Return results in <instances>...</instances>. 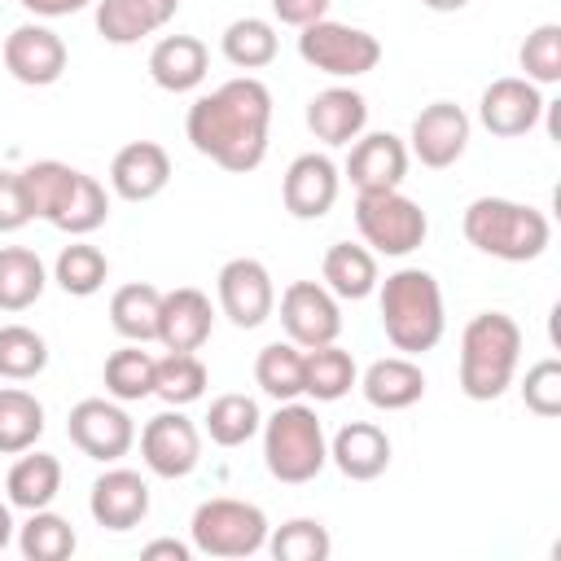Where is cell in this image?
<instances>
[{
    "label": "cell",
    "mask_w": 561,
    "mask_h": 561,
    "mask_svg": "<svg viewBox=\"0 0 561 561\" xmlns=\"http://www.w3.org/2000/svg\"><path fill=\"white\" fill-rule=\"evenodd\" d=\"M210 70V48L197 35H162L149 53V79L162 92H193Z\"/></svg>",
    "instance_id": "25"
},
{
    "label": "cell",
    "mask_w": 561,
    "mask_h": 561,
    "mask_svg": "<svg viewBox=\"0 0 561 561\" xmlns=\"http://www.w3.org/2000/svg\"><path fill=\"white\" fill-rule=\"evenodd\" d=\"M44 434V403L31 390L0 386V456H22Z\"/></svg>",
    "instance_id": "32"
},
{
    "label": "cell",
    "mask_w": 561,
    "mask_h": 561,
    "mask_svg": "<svg viewBox=\"0 0 561 561\" xmlns=\"http://www.w3.org/2000/svg\"><path fill=\"white\" fill-rule=\"evenodd\" d=\"M522 79H530V83H557L561 79V26L557 22H543V26H535L530 35H526V44H522Z\"/></svg>",
    "instance_id": "42"
},
{
    "label": "cell",
    "mask_w": 561,
    "mask_h": 561,
    "mask_svg": "<svg viewBox=\"0 0 561 561\" xmlns=\"http://www.w3.org/2000/svg\"><path fill=\"white\" fill-rule=\"evenodd\" d=\"M522 403L535 416H561V364L557 359H539V364L526 368Z\"/></svg>",
    "instance_id": "43"
},
{
    "label": "cell",
    "mask_w": 561,
    "mask_h": 561,
    "mask_svg": "<svg viewBox=\"0 0 561 561\" xmlns=\"http://www.w3.org/2000/svg\"><path fill=\"white\" fill-rule=\"evenodd\" d=\"M259 425H263V412L250 394H219L206 408V434L215 447H241L259 434Z\"/></svg>",
    "instance_id": "37"
},
{
    "label": "cell",
    "mask_w": 561,
    "mask_h": 561,
    "mask_svg": "<svg viewBox=\"0 0 561 561\" xmlns=\"http://www.w3.org/2000/svg\"><path fill=\"white\" fill-rule=\"evenodd\" d=\"M267 552L276 561H324L333 552V539L324 530V522L316 517H294L280 530H267Z\"/></svg>",
    "instance_id": "41"
},
{
    "label": "cell",
    "mask_w": 561,
    "mask_h": 561,
    "mask_svg": "<svg viewBox=\"0 0 561 561\" xmlns=\"http://www.w3.org/2000/svg\"><path fill=\"white\" fill-rule=\"evenodd\" d=\"M13 543V513H9V504L0 500V552Z\"/></svg>",
    "instance_id": "48"
},
{
    "label": "cell",
    "mask_w": 561,
    "mask_h": 561,
    "mask_svg": "<svg viewBox=\"0 0 561 561\" xmlns=\"http://www.w3.org/2000/svg\"><path fill=\"white\" fill-rule=\"evenodd\" d=\"M75 543H79L75 526L53 508H35L18 530V548L26 561H66L75 552Z\"/></svg>",
    "instance_id": "38"
},
{
    "label": "cell",
    "mask_w": 561,
    "mask_h": 561,
    "mask_svg": "<svg viewBox=\"0 0 561 561\" xmlns=\"http://www.w3.org/2000/svg\"><path fill=\"white\" fill-rule=\"evenodd\" d=\"M48 368V342L26 324H0V377L31 381Z\"/></svg>",
    "instance_id": "40"
},
{
    "label": "cell",
    "mask_w": 561,
    "mask_h": 561,
    "mask_svg": "<svg viewBox=\"0 0 561 561\" xmlns=\"http://www.w3.org/2000/svg\"><path fill=\"white\" fill-rule=\"evenodd\" d=\"M329 460L337 465L342 478L373 482L390 469V434L373 421H346L329 443Z\"/></svg>",
    "instance_id": "22"
},
{
    "label": "cell",
    "mask_w": 561,
    "mask_h": 561,
    "mask_svg": "<svg viewBox=\"0 0 561 561\" xmlns=\"http://www.w3.org/2000/svg\"><path fill=\"white\" fill-rule=\"evenodd\" d=\"M180 13V0H96V35L105 44H140Z\"/></svg>",
    "instance_id": "23"
},
{
    "label": "cell",
    "mask_w": 561,
    "mask_h": 561,
    "mask_svg": "<svg viewBox=\"0 0 561 561\" xmlns=\"http://www.w3.org/2000/svg\"><path fill=\"white\" fill-rule=\"evenodd\" d=\"M355 381H359V368L351 351H342L337 342L302 351V394H311L316 403H337L342 394H351Z\"/></svg>",
    "instance_id": "29"
},
{
    "label": "cell",
    "mask_w": 561,
    "mask_h": 561,
    "mask_svg": "<svg viewBox=\"0 0 561 561\" xmlns=\"http://www.w3.org/2000/svg\"><path fill=\"white\" fill-rule=\"evenodd\" d=\"M355 228H359V237L373 254L403 259L425 241L430 219L399 188H368V193L355 197Z\"/></svg>",
    "instance_id": "8"
},
{
    "label": "cell",
    "mask_w": 561,
    "mask_h": 561,
    "mask_svg": "<svg viewBox=\"0 0 561 561\" xmlns=\"http://www.w3.org/2000/svg\"><path fill=\"white\" fill-rule=\"evenodd\" d=\"M105 276H110V259H105L96 245H88V241L66 245V250L57 254V263H53V280H57L70 298H92V294L105 285Z\"/></svg>",
    "instance_id": "39"
},
{
    "label": "cell",
    "mask_w": 561,
    "mask_h": 561,
    "mask_svg": "<svg viewBox=\"0 0 561 561\" xmlns=\"http://www.w3.org/2000/svg\"><path fill=\"white\" fill-rule=\"evenodd\" d=\"M460 228L473 250H482L500 263H530L552 241L548 215L526 202H513V197H473L465 206Z\"/></svg>",
    "instance_id": "5"
},
{
    "label": "cell",
    "mask_w": 561,
    "mask_h": 561,
    "mask_svg": "<svg viewBox=\"0 0 561 561\" xmlns=\"http://www.w3.org/2000/svg\"><path fill=\"white\" fill-rule=\"evenodd\" d=\"M66 39L44 22H22L4 35V70L26 88H48L66 75Z\"/></svg>",
    "instance_id": "13"
},
{
    "label": "cell",
    "mask_w": 561,
    "mask_h": 561,
    "mask_svg": "<svg viewBox=\"0 0 561 561\" xmlns=\"http://www.w3.org/2000/svg\"><path fill=\"white\" fill-rule=\"evenodd\" d=\"M342 175L329 153H298L280 180V202L294 219H324L337 202Z\"/></svg>",
    "instance_id": "17"
},
{
    "label": "cell",
    "mask_w": 561,
    "mask_h": 561,
    "mask_svg": "<svg viewBox=\"0 0 561 561\" xmlns=\"http://www.w3.org/2000/svg\"><path fill=\"white\" fill-rule=\"evenodd\" d=\"M35 215H31V202H26L22 171H0V232H18Z\"/></svg>",
    "instance_id": "44"
},
{
    "label": "cell",
    "mask_w": 561,
    "mask_h": 561,
    "mask_svg": "<svg viewBox=\"0 0 561 561\" xmlns=\"http://www.w3.org/2000/svg\"><path fill=\"white\" fill-rule=\"evenodd\" d=\"M298 57H302L311 70H320V75L359 79V75L377 70V61H381V39L368 35L364 26L320 18V22L302 26V35H298Z\"/></svg>",
    "instance_id": "9"
},
{
    "label": "cell",
    "mask_w": 561,
    "mask_h": 561,
    "mask_svg": "<svg viewBox=\"0 0 561 561\" xmlns=\"http://www.w3.org/2000/svg\"><path fill=\"white\" fill-rule=\"evenodd\" d=\"M158 307H162V289H153L149 280H131L123 289H114L110 298V324L118 337L127 342H153L158 337Z\"/></svg>",
    "instance_id": "30"
},
{
    "label": "cell",
    "mask_w": 561,
    "mask_h": 561,
    "mask_svg": "<svg viewBox=\"0 0 561 561\" xmlns=\"http://www.w3.org/2000/svg\"><path fill=\"white\" fill-rule=\"evenodd\" d=\"M267 530H272L267 513L259 504L232 500V495L202 500L188 522L193 552H202V557H254L267 548Z\"/></svg>",
    "instance_id": "7"
},
{
    "label": "cell",
    "mask_w": 561,
    "mask_h": 561,
    "mask_svg": "<svg viewBox=\"0 0 561 561\" xmlns=\"http://www.w3.org/2000/svg\"><path fill=\"white\" fill-rule=\"evenodd\" d=\"M210 386V373L206 364L197 359V351H167L158 364H153V394L167 403V408H184V403H197Z\"/></svg>",
    "instance_id": "34"
},
{
    "label": "cell",
    "mask_w": 561,
    "mask_h": 561,
    "mask_svg": "<svg viewBox=\"0 0 561 561\" xmlns=\"http://www.w3.org/2000/svg\"><path fill=\"white\" fill-rule=\"evenodd\" d=\"M280 324L294 346L311 351L324 342H337L342 333V307L320 280H294L280 294Z\"/></svg>",
    "instance_id": "16"
},
{
    "label": "cell",
    "mask_w": 561,
    "mask_h": 561,
    "mask_svg": "<svg viewBox=\"0 0 561 561\" xmlns=\"http://www.w3.org/2000/svg\"><path fill=\"white\" fill-rule=\"evenodd\" d=\"M171 184V153L158 140H131L110 162V188L123 202H153Z\"/></svg>",
    "instance_id": "19"
},
{
    "label": "cell",
    "mask_w": 561,
    "mask_h": 561,
    "mask_svg": "<svg viewBox=\"0 0 561 561\" xmlns=\"http://www.w3.org/2000/svg\"><path fill=\"white\" fill-rule=\"evenodd\" d=\"M26 13H35V18H70V13H79V9H88L92 0H18Z\"/></svg>",
    "instance_id": "46"
},
{
    "label": "cell",
    "mask_w": 561,
    "mask_h": 561,
    "mask_svg": "<svg viewBox=\"0 0 561 561\" xmlns=\"http://www.w3.org/2000/svg\"><path fill=\"white\" fill-rule=\"evenodd\" d=\"M267 127H272V92L254 75H237L215 92L197 96L184 118L188 145L232 175H245L267 158Z\"/></svg>",
    "instance_id": "1"
},
{
    "label": "cell",
    "mask_w": 561,
    "mask_h": 561,
    "mask_svg": "<svg viewBox=\"0 0 561 561\" xmlns=\"http://www.w3.org/2000/svg\"><path fill=\"white\" fill-rule=\"evenodd\" d=\"M364 386V399L381 412H403L412 403H421L425 394V373L421 364H412L408 355H386V359H373L359 377Z\"/></svg>",
    "instance_id": "26"
},
{
    "label": "cell",
    "mask_w": 561,
    "mask_h": 561,
    "mask_svg": "<svg viewBox=\"0 0 561 561\" xmlns=\"http://www.w3.org/2000/svg\"><path fill=\"white\" fill-rule=\"evenodd\" d=\"M254 381L276 403H289L302 394V346L294 342H267L254 359Z\"/></svg>",
    "instance_id": "35"
},
{
    "label": "cell",
    "mask_w": 561,
    "mask_h": 561,
    "mask_svg": "<svg viewBox=\"0 0 561 561\" xmlns=\"http://www.w3.org/2000/svg\"><path fill=\"white\" fill-rule=\"evenodd\" d=\"M48 285V272L35 250L26 245H0V311H26L39 302Z\"/></svg>",
    "instance_id": "31"
},
{
    "label": "cell",
    "mask_w": 561,
    "mask_h": 561,
    "mask_svg": "<svg viewBox=\"0 0 561 561\" xmlns=\"http://www.w3.org/2000/svg\"><path fill=\"white\" fill-rule=\"evenodd\" d=\"M210 329H215V311H210V298L193 285H180L171 294H162V307H158V342L167 351H202L210 342Z\"/></svg>",
    "instance_id": "20"
},
{
    "label": "cell",
    "mask_w": 561,
    "mask_h": 561,
    "mask_svg": "<svg viewBox=\"0 0 561 561\" xmlns=\"http://www.w3.org/2000/svg\"><path fill=\"white\" fill-rule=\"evenodd\" d=\"M425 9H434V13H460L469 0H421Z\"/></svg>",
    "instance_id": "49"
},
{
    "label": "cell",
    "mask_w": 561,
    "mask_h": 561,
    "mask_svg": "<svg viewBox=\"0 0 561 561\" xmlns=\"http://www.w3.org/2000/svg\"><path fill=\"white\" fill-rule=\"evenodd\" d=\"M320 285L333 294V298H346V302H359L377 289V254L368 245H351V241H333L324 250V263H320Z\"/></svg>",
    "instance_id": "27"
},
{
    "label": "cell",
    "mask_w": 561,
    "mask_h": 561,
    "mask_svg": "<svg viewBox=\"0 0 561 561\" xmlns=\"http://www.w3.org/2000/svg\"><path fill=\"white\" fill-rule=\"evenodd\" d=\"M4 491H9V508H48L61 491V460L48 456V451H22L4 478Z\"/></svg>",
    "instance_id": "28"
},
{
    "label": "cell",
    "mask_w": 561,
    "mask_h": 561,
    "mask_svg": "<svg viewBox=\"0 0 561 561\" xmlns=\"http://www.w3.org/2000/svg\"><path fill=\"white\" fill-rule=\"evenodd\" d=\"M469 114L456 105V101H430L416 118H412V158L430 171H447L465 158L469 149Z\"/></svg>",
    "instance_id": "15"
},
{
    "label": "cell",
    "mask_w": 561,
    "mask_h": 561,
    "mask_svg": "<svg viewBox=\"0 0 561 561\" xmlns=\"http://www.w3.org/2000/svg\"><path fill=\"white\" fill-rule=\"evenodd\" d=\"M140 460H145V469L153 478H167V482L188 478L197 469V460H202L197 425L180 408H167V412L149 416L145 430H140Z\"/></svg>",
    "instance_id": "11"
},
{
    "label": "cell",
    "mask_w": 561,
    "mask_h": 561,
    "mask_svg": "<svg viewBox=\"0 0 561 561\" xmlns=\"http://www.w3.org/2000/svg\"><path fill=\"white\" fill-rule=\"evenodd\" d=\"M219 289V311L237 324V329H259L272 311H276V285L272 272L259 259H228L215 276Z\"/></svg>",
    "instance_id": "12"
},
{
    "label": "cell",
    "mask_w": 561,
    "mask_h": 561,
    "mask_svg": "<svg viewBox=\"0 0 561 561\" xmlns=\"http://www.w3.org/2000/svg\"><path fill=\"white\" fill-rule=\"evenodd\" d=\"M346 175L359 193L368 188H399L408 175V145L394 131H368L355 136L351 158H346Z\"/></svg>",
    "instance_id": "21"
},
{
    "label": "cell",
    "mask_w": 561,
    "mask_h": 561,
    "mask_svg": "<svg viewBox=\"0 0 561 561\" xmlns=\"http://www.w3.org/2000/svg\"><path fill=\"white\" fill-rule=\"evenodd\" d=\"M522 359V324L508 311H478L460 333V390L473 403L500 399Z\"/></svg>",
    "instance_id": "4"
},
{
    "label": "cell",
    "mask_w": 561,
    "mask_h": 561,
    "mask_svg": "<svg viewBox=\"0 0 561 561\" xmlns=\"http://www.w3.org/2000/svg\"><path fill=\"white\" fill-rule=\"evenodd\" d=\"M548 101L539 92V83L530 79H517V75H504V79H491L482 88V101H478V123L500 136V140H513V136H526L539 127Z\"/></svg>",
    "instance_id": "14"
},
{
    "label": "cell",
    "mask_w": 561,
    "mask_h": 561,
    "mask_svg": "<svg viewBox=\"0 0 561 561\" xmlns=\"http://www.w3.org/2000/svg\"><path fill=\"white\" fill-rule=\"evenodd\" d=\"M158 557L188 561L193 557V543H180V539H153V543H145V561H158Z\"/></svg>",
    "instance_id": "47"
},
{
    "label": "cell",
    "mask_w": 561,
    "mask_h": 561,
    "mask_svg": "<svg viewBox=\"0 0 561 561\" xmlns=\"http://www.w3.org/2000/svg\"><path fill=\"white\" fill-rule=\"evenodd\" d=\"M377 307H381V329L394 351L425 355L443 342L447 316H443V289L434 272L425 267L390 272L386 280H377Z\"/></svg>",
    "instance_id": "3"
},
{
    "label": "cell",
    "mask_w": 561,
    "mask_h": 561,
    "mask_svg": "<svg viewBox=\"0 0 561 561\" xmlns=\"http://www.w3.org/2000/svg\"><path fill=\"white\" fill-rule=\"evenodd\" d=\"M259 430H263V465H267V473L276 482L302 486V482H311L329 465L324 425H320L316 408H307L298 399L280 403Z\"/></svg>",
    "instance_id": "6"
},
{
    "label": "cell",
    "mask_w": 561,
    "mask_h": 561,
    "mask_svg": "<svg viewBox=\"0 0 561 561\" xmlns=\"http://www.w3.org/2000/svg\"><path fill=\"white\" fill-rule=\"evenodd\" d=\"M219 53L228 57V66L237 70H263L276 61L280 53V39H276V26L267 18H237L224 26L219 35Z\"/></svg>",
    "instance_id": "33"
},
{
    "label": "cell",
    "mask_w": 561,
    "mask_h": 561,
    "mask_svg": "<svg viewBox=\"0 0 561 561\" xmlns=\"http://www.w3.org/2000/svg\"><path fill=\"white\" fill-rule=\"evenodd\" d=\"M307 127L324 145H351L368 127V101L355 88H324L307 101Z\"/></svg>",
    "instance_id": "24"
},
{
    "label": "cell",
    "mask_w": 561,
    "mask_h": 561,
    "mask_svg": "<svg viewBox=\"0 0 561 561\" xmlns=\"http://www.w3.org/2000/svg\"><path fill=\"white\" fill-rule=\"evenodd\" d=\"M22 184H26V202H31V215L53 224L57 232H70V237H88L105 224L110 215V197H105V184L92 180L88 171L70 167V162H57V158H44V162H31L22 171Z\"/></svg>",
    "instance_id": "2"
},
{
    "label": "cell",
    "mask_w": 561,
    "mask_h": 561,
    "mask_svg": "<svg viewBox=\"0 0 561 561\" xmlns=\"http://www.w3.org/2000/svg\"><path fill=\"white\" fill-rule=\"evenodd\" d=\"M88 513L105 530H131L149 517V482L136 469H105L88 491Z\"/></svg>",
    "instance_id": "18"
},
{
    "label": "cell",
    "mask_w": 561,
    "mask_h": 561,
    "mask_svg": "<svg viewBox=\"0 0 561 561\" xmlns=\"http://www.w3.org/2000/svg\"><path fill=\"white\" fill-rule=\"evenodd\" d=\"M153 355L149 351H140V342H127V346H118L110 359H105V390H110V399H118V403H140V399H149L153 394Z\"/></svg>",
    "instance_id": "36"
},
{
    "label": "cell",
    "mask_w": 561,
    "mask_h": 561,
    "mask_svg": "<svg viewBox=\"0 0 561 561\" xmlns=\"http://www.w3.org/2000/svg\"><path fill=\"white\" fill-rule=\"evenodd\" d=\"M329 4L333 0H272V13H276V22L302 31V26L320 22V18H329Z\"/></svg>",
    "instance_id": "45"
},
{
    "label": "cell",
    "mask_w": 561,
    "mask_h": 561,
    "mask_svg": "<svg viewBox=\"0 0 561 561\" xmlns=\"http://www.w3.org/2000/svg\"><path fill=\"white\" fill-rule=\"evenodd\" d=\"M66 434L70 443L101 465H114L131 451L136 443V421L127 416V408L118 399H79L66 416Z\"/></svg>",
    "instance_id": "10"
}]
</instances>
